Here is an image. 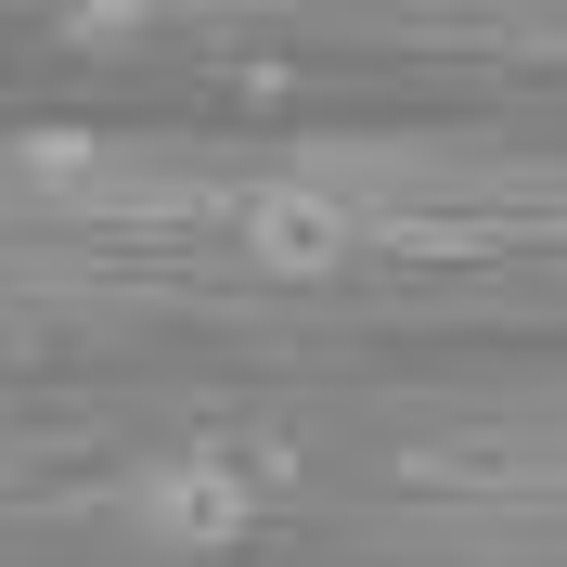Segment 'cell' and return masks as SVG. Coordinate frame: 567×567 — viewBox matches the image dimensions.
I'll return each mask as SVG.
<instances>
[{
  "label": "cell",
  "mask_w": 567,
  "mask_h": 567,
  "mask_svg": "<svg viewBox=\"0 0 567 567\" xmlns=\"http://www.w3.org/2000/svg\"><path fill=\"white\" fill-rule=\"evenodd\" d=\"M271 477H258L246 452H181V464H155V491H142V516L168 542H246L258 516H271Z\"/></svg>",
  "instance_id": "1"
},
{
  "label": "cell",
  "mask_w": 567,
  "mask_h": 567,
  "mask_svg": "<svg viewBox=\"0 0 567 567\" xmlns=\"http://www.w3.org/2000/svg\"><path fill=\"white\" fill-rule=\"evenodd\" d=\"M246 246H258V271H349L361 258V233H349V207H322V194H258L246 207Z\"/></svg>",
  "instance_id": "2"
}]
</instances>
